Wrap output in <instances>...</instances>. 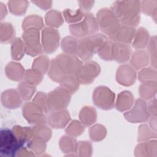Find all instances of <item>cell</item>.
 <instances>
[{"mask_svg": "<svg viewBox=\"0 0 157 157\" xmlns=\"http://www.w3.org/2000/svg\"><path fill=\"white\" fill-rule=\"evenodd\" d=\"M100 72L101 67L99 64L96 61L89 60L78 69L75 77L80 84L90 85L94 82Z\"/></svg>", "mask_w": 157, "mask_h": 157, "instance_id": "cell-11", "label": "cell"}, {"mask_svg": "<svg viewBox=\"0 0 157 157\" xmlns=\"http://www.w3.org/2000/svg\"><path fill=\"white\" fill-rule=\"evenodd\" d=\"M140 1H115L111 10L120 20L122 25L136 28L139 24Z\"/></svg>", "mask_w": 157, "mask_h": 157, "instance_id": "cell-1", "label": "cell"}, {"mask_svg": "<svg viewBox=\"0 0 157 157\" xmlns=\"http://www.w3.org/2000/svg\"><path fill=\"white\" fill-rule=\"evenodd\" d=\"M47 72L50 78L58 83H59L62 78L66 75L55 58L50 61V67Z\"/></svg>", "mask_w": 157, "mask_h": 157, "instance_id": "cell-36", "label": "cell"}, {"mask_svg": "<svg viewBox=\"0 0 157 157\" xmlns=\"http://www.w3.org/2000/svg\"><path fill=\"white\" fill-rule=\"evenodd\" d=\"M22 114L26 121L33 126L45 124L47 123L46 113L33 101H28L23 105Z\"/></svg>", "mask_w": 157, "mask_h": 157, "instance_id": "cell-9", "label": "cell"}, {"mask_svg": "<svg viewBox=\"0 0 157 157\" xmlns=\"http://www.w3.org/2000/svg\"><path fill=\"white\" fill-rule=\"evenodd\" d=\"M107 135V129L101 124H96L89 129L90 139L93 142H100L104 139Z\"/></svg>", "mask_w": 157, "mask_h": 157, "instance_id": "cell-40", "label": "cell"}, {"mask_svg": "<svg viewBox=\"0 0 157 157\" xmlns=\"http://www.w3.org/2000/svg\"><path fill=\"white\" fill-rule=\"evenodd\" d=\"M7 6L11 13L14 15L20 16L26 13L29 6V1L10 0L7 2Z\"/></svg>", "mask_w": 157, "mask_h": 157, "instance_id": "cell-35", "label": "cell"}, {"mask_svg": "<svg viewBox=\"0 0 157 157\" xmlns=\"http://www.w3.org/2000/svg\"><path fill=\"white\" fill-rule=\"evenodd\" d=\"M22 147L12 129L5 128L0 131V155L4 157H12L17 155Z\"/></svg>", "mask_w": 157, "mask_h": 157, "instance_id": "cell-5", "label": "cell"}, {"mask_svg": "<svg viewBox=\"0 0 157 157\" xmlns=\"http://www.w3.org/2000/svg\"><path fill=\"white\" fill-rule=\"evenodd\" d=\"M157 152V144L155 140L143 141L136 145L134 150L136 156H156Z\"/></svg>", "mask_w": 157, "mask_h": 157, "instance_id": "cell-19", "label": "cell"}, {"mask_svg": "<svg viewBox=\"0 0 157 157\" xmlns=\"http://www.w3.org/2000/svg\"><path fill=\"white\" fill-rule=\"evenodd\" d=\"M137 78V72L131 65L124 64L120 65L117 70V82L125 86H129L133 85Z\"/></svg>", "mask_w": 157, "mask_h": 157, "instance_id": "cell-15", "label": "cell"}, {"mask_svg": "<svg viewBox=\"0 0 157 157\" xmlns=\"http://www.w3.org/2000/svg\"><path fill=\"white\" fill-rule=\"evenodd\" d=\"M50 64V60L46 55H42L36 58L33 63V69L39 72L42 75L45 74L49 69Z\"/></svg>", "mask_w": 157, "mask_h": 157, "instance_id": "cell-37", "label": "cell"}, {"mask_svg": "<svg viewBox=\"0 0 157 157\" xmlns=\"http://www.w3.org/2000/svg\"><path fill=\"white\" fill-rule=\"evenodd\" d=\"M60 42L59 31L54 28L46 26L41 33V44L43 52L46 54L54 53L58 48Z\"/></svg>", "mask_w": 157, "mask_h": 157, "instance_id": "cell-12", "label": "cell"}, {"mask_svg": "<svg viewBox=\"0 0 157 157\" xmlns=\"http://www.w3.org/2000/svg\"><path fill=\"white\" fill-rule=\"evenodd\" d=\"M43 77L44 75L42 74L33 69H29L25 71L23 80L36 86L42 81Z\"/></svg>", "mask_w": 157, "mask_h": 157, "instance_id": "cell-43", "label": "cell"}, {"mask_svg": "<svg viewBox=\"0 0 157 157\" xmlns=\"http://www.w3.org/2000/svg\"><path fill=\"white\" fill-rule=\"evenodd\" d=\"M78 4L80 9L83 12H88L94 6V1H78Z\"/></svg>", "mask_w": 157, "mask_h": 157, "instance_id": "cell-51", "label": "cell"}, {"mask_svg": "<svg viewBox=\"0 0 157 157\" xmlns=\"http://www.w3.org/2000/svg\"><path fill=\"white\" fill-rule=\"evenodd\" d=\"M47 120L50 127L54 129H63L69 124L71 115L66 109L51 111L48 113Z\"/></svg>", "mask_w": 157, "mask_h": 157, "instance_id": "cell-14", "label": "cell"}, {"mask_svg": "<svg viewBox=\"0 0 157 157\" xmlns=\"http://www.w3.org/2000/svg\"><path fill=\"white\" fill-rule=\"evenodd\" d=\"M46 142L35 136L28 142L26 147L33 151L36 155H41L46 150Z\"/></svg>", "mask_w": 157, "mask_h": 157, "instance_id": "cell-41", "label": "cell"}, {"mask_svg": "<svg viewBox=\"0 0 157 157\" xmlns=\"http://www.w3.org/2000/svg\"><path fill=\"white\" fill-rule=\"evenodd\" d=\"M64 20L62 13L56 10H50L45 14V21L48 26L59 28L63 24Z\"/></svg>", "mask_w": 157, "mask_h": 157, "instance_id": "cell-29", "label": "cell"}, {"mask_svg": "<svg viewBox=\"0 0 157 157\" xmlns=\"http://www.w3.org/2000/svg\"><path fill=\"white\" fill-rule=\"evenodd\" d=\"M1 101L4 107L9 109H15L21 105L23 99L17 90L11 88L4 90L2 93Z\"/></svg>", "mask_w": 157, "mask_h": 157, "instance_id": "cell-17", "label": "cell"}, {"mask_svg": "<svg viewBox=\"0 0 157 157\" xmlns=\"http://www.w3.org/2000/svg\"><path fill=\"white\" fill-rule=\"evenodd\" d=\"M32 2L44 10L50 9L52 6V1H33Z\"/></svg>", "mask_w": 157, "mask_h": 157, "instance_id": "cell-53", "label": "cell"}, {"mask_svg": "<svg viewBox=\"0 0 157 157\" xmlns=\"http://www.w3.org/2000/svg\"><path fill=\"white\" fill-rule=\"evenodd\" d=\"M135 31L134 28L121 25L115 33L108 38L113 42L129 44L132 40Z\"/></svg>", "mask_w": 157, "mask_h": 157, "instance_id": "cell-18", "label": "cell"}, {"mask_svg": "<svg viewBox=\"0 0 157 157\" xmlns=\"http://www.w3.org/2000/svg\"><path fill=\"white\" fill-rule=\"evenodd\" d=\"M11 57L15 61H20L22 59L25 53V45L23 40L20 37L15 38L11 43Z\"/></svg>", "mask_w": 157, "mask_h": 157, "instance_id": "cell-32", "label": "cell"}, {"mask_svg": "<svg viewBox=\"0 0 157 157\" xmlns=\"http://www.w3.org/2000/svg\"><path fill=\"white\" fill-rule=\"evenodd\" d=\"M112 60L119 63L127 62L131 55V48L129 44L111 41Z\"/></svg>", "mask_w": 157, "mask_h": 157, "instance_id": "cell-16", "label": "cell"}, {"mask_svg": "<svg viewBox=\"0 0 157 157\" xmlns=\"http://www.w3.org/2000/svg\"><path fill=\"white\" fill-rule=\"evenodd\" d=\"M156 71L152 67L142 68L138 74V79L142 82L156 80Z\"/></svg>", "mask_w": 157, "mask_h": 157, "instance_id": "cell-47", "label": "cell"}, {"mask_svg": "<svg viewBox=\"0 0 157 157\" xmlns=\"http://www.w3.org/2000/svg\"><path fill=\"white\" fill-rule=\"evenodd\" d=\"M69 29L72 36L79 39L96 34L99 29L96 17L90 12H84L83 19L78 23L70 25Z\"/></svg>", "mask_w": 157, "mask_h": 157, "instance_id": "cell-3", "label": "cell"}, {"mask_svg": "<svg viewBox=\"0 0 157 157\" xmlns=\"http://www.w3.org/2000/svg\"><path fill=\"white\" fill-rule=\"evenodd\" d=\"M39 31L36 28H28L23 31L21 39L26 55L36 56L43 53Z\"/></svg>", "mask_w": 157, "mask_h": 157, "instance_id": "cell-6", "label": "cell"}, {"mask_svg": "<svg viewBox=\"0 0 157 157\" xmlns=\"http://www.w3.org/2000/svg\"><path fill=\"white\" fill-rule=\"evenodd\" d=\"M21 27L23 30L28 28H36L39 30H42L44 28L43 18L36 14L28 15L23 19Z\"/></svg>", "mask_w": 157, "mask_h": 157, "instance_id": "cell-30", "label": "cell"}, {"mask_svg": "<svg viewBox=\"0 0 157 157\" xmlns=\"http://www.w3.org/2000/svg\"><path fill=\"white\" fill-rule=\"evenodd\" d=\"M137 140L143 142L156 138V133L153 131L147 124H141L139 128Z\"/></svg>", "mask_w": 157, "mask_h": 157, "instance_id": "cell-45", "label": "cell"}, {"mask_svg": "<svg viewBox=\"0 0 157 157\" xmlns=\"http://www.w3.org/2000/svg\"><path fill=\"white\" fill-rule=\"evenodd\" d=\"M65 75H75L78 69L83 64L82 61L77 55L61 53L55 58Z\"/></svg>", "mask_w": 157, "mask_h": 157, "instance_id": "cell-13", "label": "cell"}, {"mask_svg": "<svg viewBox=\"0 0 157 157\" xmlns=\"http://www.w3.org/2000/svg\"><path fill=\"white\" fill-rule=\"evenodd\" d=\"M109 39L102 33H96L79 39L77 48L78 58L83 61L90 60L95 53L109 41Z\"/></svg>", "mask_w": 157, "mask_h": 157, "instance_id": "cell-2", "label": "cell"}, {"mask_svg": "<svg viewBox=\"0 0 157 157\" xmlns=\"http://www.w3.org/2000/svg\"><path fill=\"white\" fill-rule=\"evenodd\" d=\"M125 119L132 123H145L148 120L150 115L147 110V103L142 99H137L132 107L124 113Z\"/></svg>", "mask_w": 157, "mask_h": 157, "instance_id": "cell-10", "label": "cell"}, {"mask_svg": "<svg viewBox=\"0 0 157 157\" xmlns=\"http://www.w3.org/2000/svg\"><path fill=\"white\" fill-rule=\"evenodd\" d=\"M78 40L74 36H66L61 42V49L64 53L77 55Z\"/></svg>", "mask_w": 157, "mask_h": 157, "instance_id": "cell-31", "label": "cell"}, {"mask_svg": "<svg viewBox=\"0 0 157 157\" xmlns=\"http://www.w3.org/2000/svg\"><path fill=\"white\" fill-rule=\"evenodd\" d=\"M93 148L91 143L89 141H79L77 142L76 155L78 156H91Z\"/></svg>", "mask_w": 157, "mask_h": 157, "instance_id": "cell-48", "label": "cell"}, {"mask_svg": "<svg viewBox=\"0 0 157 157\" xmlns=\"http://www.w3.org/2000/svg\"><path fill=\"white\" fill-rule=\"evenodd\" d=\"M7 14V10L6 5L2 2H0V18L1 21L6 17Z\"/></svg>", "mask_w": 157, "mask_h": 157, "instance_id": "cell-55", "label": "cell"}, {"mask_svg": "<svg viewBox=\"0 0 157 157\" xmlns=\"http://www.w3.org/2000/svg\"><path fill=\"white\" fill-rule=\"evenodd\" d=\"M149 121V127L154 131L156 132V116L151 115L148 118Z\"/></svg>", "mask_w": 157, "mask_h": 157, "instance_id": "cell-56", "label": "cell"}, {"mask_svg": "<svg viewBox=\"0 0 157 157\" xmlns=\"http://www.w3.org/2000/svg\"><path fill=\"white\" fill-rule=\"evenodd\" d=\"M62 14L64 20L71 25L80 22L84 16V12L80 9L75 10L66 9L63 11Z\"/></svg>", "mask_w": 157, "mask_h": 157, "instance_id": "cell-39", "label": "cell"}, {"mask_svg": "<svg viewBox=\"0 0 157 157\" xmlns=\"http://www.w3.org/2000/svg\"><path fill=\"white\" fill-rule=\"evenodd\" d=\"M148 54L149 61L153 69H156V36H153L150 38L148 45Z\"/></svg>", "mask_w": 157, "mask_h": 157, "instance_id": "cell-46", "label": "cell"}, {"mask_svg": "<svg viewBox=\"0 0 157 157\" xmlns=\"http://www.w3.org/2000/svg\"><path fill=\"white\" fill-rule=\"evenodd\" d=\"M71 99V94L60 86L47 94L48 111L66 109Z\"/></svg>", "mask_w": 157, "mask_h": 157, "instance_id": "cell-7", "label": "cell"}, {"mask_svg": "<svg viewBox=\"0 0 157 157\" xmlns=\"http://www.w3.org/2000/svg\"><path fill=\"white\" fill-rule=\"evenodd\" d=\"M85 130V126L81 123L80 121L72 120L68 124L66 128V132L67 135L72 137H77L81 135Z\"/></svg>", "mask_w": 157, "mask_h": 157, "instance_id": "cell-44", "label": "cell"}, {"mask_svg": "<svg viewBox=\"0 0 157 157\" xmlns=\"http://www.w3.org/2000/svg\"><path fill=\"white\" fill-rule=\"evenodd\" d=\"M17 156H34L35 153L26 147H21L17 153Z\"/></svg>", "mask_w": 157, "mask_h": 157, "instance_id": "cell-54", "label": "cell"}, {"mask_svg": "<svg viewBox=\"0 0 157 157\" xmlns=\"http://www.w3.org/2000/svg\"><path fill=\"white\" fill-rule=\"evenodd\" d=\"M17 90L23 101H28L34 96L36 91V86L29 84L24 80H22L18 84Z\"/></svg>", "mask_w": 157, "mask_h": 157, "instance_id": "cell-34", "label": "cell"}, {"mask_svg": "<svg viewBox=\"0 0 157 157\" xmlns=\"http://www.w3.org/2000/svg\"><path fill=\"white\" fill-rule=\"evenodd\" d=\"M60 86L71 95L75 93L79 88L80 83L75 75H65L59 82Z\"/></svg>", "mask_w": 157, "mask_h": 157, "instance_id": "cell-33", "label": "cell"}, {"mask_svg": "<svg viewBox=\"0 0 157 157\" xmlns=\"http://www.w3.org/2000/svg\"><path fill=\"white\" fill-rule=\"evenodd\" d=\"M96 18L99 29L108 37L115 34L121 26L120 20L110 8L101 9L96 13Z\"/></svg>", "mask_w": 157, "mask_h": 157, "instance_id": "cell-4", "label": "cell"}, {"mask_svg": "<svg viewBox=\"0 0 157 157\" xmlns=\"http://www.w3.org/2000/svg\"><path fill=\"white\" fill-rule=\"evenodd\" d=\"M150 40L148 31L144 27L136 29L131 44L136 50H143L147 47Z\"/></svg>", "mask_w": 157, "mask_h": 157, "instance_id": "cell-22", "label": "cell"}, {"mask_svg": "<svg viewBox=\"0 0 157 157\" xmlns=\"http://www.w3.org/2000/svg\"><path fill=\"white\" fill-rule=\"evenodd\" d=\"M149 61L148 54L144 50H135L130 57L131 66L135 70H139L147 66Z\"/></svg>", "mask_w": 157, "mask_h": 157, "instance_id": "cell-23", "label": "cell"}, {"mask_svg": "<svg viewBox=\"0 0 157 157\" xmlns=\"http://www.w3.org/2000/svg\"><path fill=\"white\" fill-rule=\"evenodd\" d=\"M59 145L63 153L70 156L76 152L77 142L74 137L65 135L63 136L59 141Z\"/></svg>", "mask_w": 157, "mask_h": 157, "instance_id": "cell-25", "label": "cell"}, {"mask_svg": "<svg viewBox=\"0 0 157 157\" xmlns=\"http://www.w3.org/2000/svg\"><path fill=\"white\" fill-rule=\"evenodd\" d=\"M147 107L150 115L156 116V99L155 97L151 99V100L148 102L147 104Z\"/></svg>", "mask_w": 157, "mask_h": 157, "instance_id": "cell-52", "label": "cell"}, {"mask_svg": "<svg viewBox=\"0 0 157 157\" xmlns=\"http://www.w3.org/2000/svg\"><path fill=\"white\" fill-rule=\"evenodd\" d=\"M139 96L144 100H150L155 98L156 93V80L142 83L139 88Z\"/></svg>", "mask_w": 157, "mask_h": 157, "instance_id": "cell-27", "label": "cell"}, {"mask_svg": "<svg viewBox=\"0 0 157 157\" xmlns=\"http://www.w3.org/2000/svg\"><path fill=\"white\" fill-rule=\"evenodd\" d=\"M140 10L146 15L151 16L156 22L157 1L156 0H145L140 2Z\"/></svg>", "mask_w": 157, "mask_h": 157, "instance_id": "cell-38", "label": "cell"}, {"mask_svg": "<svg viewBox=\"0 0 157 157\" xmlns=\"http://www.w3.org/2000/svg\"><path fill=\"white\" fill-rule=\"evenodd\" d=\"M25 71L20 63L15 61L9 62L5 67V74L7 77L13 81L21 80Z\"/></svg>", "mask_w": 157, "mask_h": 157, "instance_id": "cell-21", "label": "cell"}, {"mask_svg": "<svg viewBox=\"0 0 157 157\" xmlns=\"http://www.w3.org/2000/svg\"><path fill=\"white\" fill-rule=\"evenodd\" d=\"M115 94L107 86H98L93 92V101L98 108L109 110L115 106Z\"/></svg>", "mask_w": 157, "mask_h": 157, "instance_id": "cell-8", "label": "cell"}, {"mask_svg": "<svg viewBox=\"0 0 157 157\" xmlns=\"http://www.w3.org/2000/svg\"><path fill=\"white\" fill-rule=\"evenodd\" d=\"M34 135L47 142L52 137V132L50 127L45 124L36 125L32 127Z\"/></svg>", "mask_w": 157, "mask_h": 157, "instance_id": "cell-42", "label": "cell"}, {"mask_svg": "<svg viewBox=\"0 0 157 157\" xmlns=\"http://www.w3.org/2000/svg\"><path fill=\"white\" fill-rule=\"evenodd\" d=\"M15 30L13 26L9 22L0 23V41L1 43L12 42L15 38Z\"/></svg>", "mask_w": 157, "mask_h": 157, "instance_id": "cell-28", "label": "cell"}, {"mask_svg": "<svg viewBox=\"0 0 157 157\" xmlns=\"http://www.w3.org/2000/svg\"><path fill=\"white\" fill-rule=\"evenodd\" d=\"M33 101L39 105L46 114L49 112L47 106V94L42 91L37 92L33 98Z\"/></svg>", "mask_w": 157, "mask_h": 157, "instance_id": "cell-49", "label": "cell"}, {"mask_svg": "<svg viewBox=\"0 0 157 157\" xmlns=\"http://www.w3.org/2000/svg\"><path fill=\"white\" fill-rule=\"evenodd\" d=\"M79 118L85 126H89L94 123L97 120V112L91 106H84L79 113Z\"/></svg>", "mask_w": 157, "mask_h": 157, "instance_id": "cell-26", "label": "cell"}, {"mask_svg": "<svg viewBox=\"0 0 157 157\" xmlns=\"http://www.w3.org/2000/svg\"><path fill=\"white\" fill-rule=\"evenodd\" d=\"M97 54L103 60L112 61V53H111V40L109 41L98 52Z\"/></svg>", "mask_w": 157, "mask_h": 157, "instance_id": "cell-50", "label": "cell"}, {"mask_svg": "<svg viewBox=\"0 0 157 157\" xmlns=\"http://www.w3.org/2000/svg\"><path fill=\"white\" fill-rule=\"evenodd\" d=\"M12 129L22 147H26L28 142L34 137L32 127L15 125Z\"/></svg>", "mask_w": 157, "mask_h": 157, "instance_id": "cell-24", "label": "cell"}, {"mask_svg": "<svg viewBox=\"0 0 157 157\" xmlns=\"http://www.w3.org/2000/svg\"><path fill=\"white\" fill-rule=\"evenodd\" d=\"M134 98L129 91H123L118 96L115 103L117 110L120 112H125L129 110L133 105Z\"/></svg>", "mask_w": 157, "mask_h": 157, "instance_id": "cell-20", "label": "cell"}]
</instances>
